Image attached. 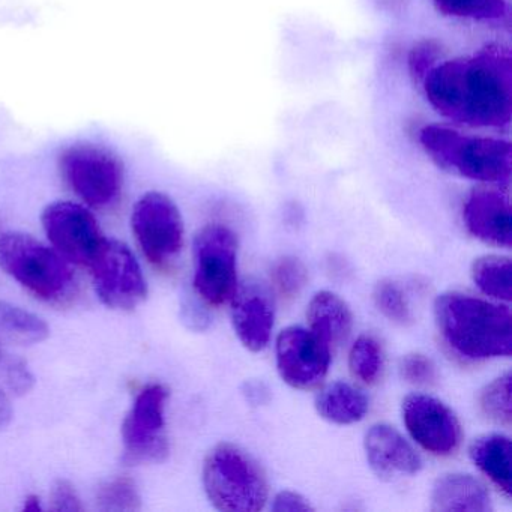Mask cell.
<instances>
[{"instance_id":"obj_1","label":"cell","mask_w":512,"mask_h":512,"mask_svg":"<svg viewBox=\"0 0 512 512\" xmlns=\"http://www.w3.org/2000/svg\"><path fill=\"white\" fill-rule=\"evenodd\" d=\"M428 103L446 119L476 128L505 127L512 115V61L488 49L443 62L422 79Z\"/></svg>"},{"instance_id":"obj_2","label":"cell","mask_w":512,"mask_h":512,"mask_svg":"<svg viewBox=\"0 0 512 512\" xmlns=\"http://www.w3.org/2000/svg\"><path fill=\"white\" fill-rule=\"evenodd\" d=\"M434 319L443 341L470 361L511 355V310L464 293H443L434 304Z\"/></svg>"},{"instance_id":"obj_3","label":"cell","mask_w":512,"mask_h":512,"mask_svg":"<svg viewBox=\"0 0 512 512\" xmlns=\"http://www.w3.org/2000/svg\"><path fill=\"white\" fill-rule=\"evenodd\" d=\"M419 142L431 160L449 172L472 181L508 184L511 143L490 137H470L448 127L428 125Z\"/></svg>"},{"instance_id":"obj_4","label":"cell","mask_w":512,"mask_h":512,"mask_svg":"<svg viewBox=\"0 0 512 512\" xmlns=\"http://www.w3.org/2000/svg\"><path fill=\"white\" fill-rule=\"evenodd\" d=\"M203 487L214 508L226 512L262 511L269 497L262 466L233 443H218L208 452Z\"/></svg>"},{"instance_id":"obj_5","label":"cell","mask_w":512,"mask_h":512,"mask_svg":"<svg viewBox=\"0 0 512 512\" xmlns=\"http://www.w3.org/2000/svg\"><path fill=\"white\" fill-rule=\"evenodd\" d=\"M0 269L52 304L67 302L76 292V277L67 259L23 233L0 235Z\"/></svg>"},{"instance_id":"obj_6","label":"cell","mask_w":512,"mask_h":512,"mask_svg":"<svg viewBox=\"0 0 512 512\" xmlns=\"http://www.w3.org/2000/svg\"><path fill=\"white\" fill-rule=\"evenodd\" d=\"M238 239L229 227L209 224L194 241V289L212 307L232 299L238 289L236 277Z\"/></svg>"},{"instance_id":"obj_7","label":"cell","mask_w":512,"mask_h":512,"mask_svg":"<svg viewBox=\"0 0 512 512\" xmlns=\"http://www.w3.org/2000/svg\"><path fill=\"white\" fill-rule=\"evenodd\" d=\"M131 229L152 266L161 271L172 268L184 247V221L169 196L152 191L140 197L131 214Z\"/></svg>"},{"instance_id":"obj_8","label":"cell","mask_w":512,"mask_h":512,"mask_svg":"<svg viewBox=\"0 0 512 512\" xmlns=\"http://www.w3.org/2000/svg\"><path fill=\"white\" fill-rule=\"evenodd\" d=\"M59 169L68 187L89 206L106 208L121 193L124 170L118 157L101 146L77 143L62 152Z\"/></svg>"},{"instance_id":"obj_9","label":"cell","mask_w":512,"mask_h":512,"mask_svg":"<svg viewBox=\"0 0 512 512\" xmlns=\"http://www.w3.org/2000/svg\"><path fill=\"white\" fill-rule=\"evenodd\" d=\"M169 391L160 383L145 386L136 395L122 425L125 458L130 463H160L169 454L166 403Z\"/></svg>"},{"instance_id":"obj_10","label":"cell","mask_w":512,"mask_h":512,"mask_svg":"<svg viewBox=\"0 0 512 512\" xmlns=\"http://www.w3.org/2000/svg\"><path fill=\"white\" fill-rule=\"evenodd\" d=\"M41 221L58 253L88 269L107 242L94 215L77 203H52L44 209Z\"/></svg>"},{"instance_id":"obj_11","label":"cell","mask_w":512,"mask_h":512,"mask_svg":"<svg viewBox=\"0 0 512 512\" xmlns=\"http://www.w3.org/2000/svg\"><path fill=\"white\" fill-rule=\"evenodd\" d=\"M95 292L112 310H134L148 296L145 275L127 245L107 239L91 268Z\"/></svg>"},{"instance_id":"obj_12","label":"cell","mask_w":512,"mask_h":512,"mask_svg":"<svg viewBox=\"0 0 512 512\" xmlns=\"http://www.w3.org/2000/svg\"><path fill=\"white\" fill-rule=\"evenodd\" d=\"M277 368L281 379L295 389L319 388L331 365L332 352L310 329L290 326L277 337Z\"/></svg>"},{"instance_id":"obj_13","label":"cell","mask_w":512,"mask_h":512,"mask_svg":"<svg viewBox=\"0 0 512 512\" xmlns=\"http://www.w3.org/2000/svg\"><path fill=\"white\" fill-rule=\"evenodd\" d=\"M403 422L412 439L436 457H448L461 443V424L443 401L425 394H410L401 406Z\"/></svg>"},{"instance_id":"obj_14","label":"cell","mask_w":512,"mask_h":512,"mask_svg":"<svg viewBox=\"0 0 512 512\" xmlns=\"http://www.w3.org/2000/svg\"><path fill=\"white\" fill-rule=\"evenodd\" d=\"M274 304L265 287L247 283L232 296V323L245 349L262 352L274 329Z\"/></svg>"},{"instance_id":"obj_15","label":"cell","mask_w":512,"mask_h":512,"mask_svg":"<svg viewBox=\"0 0 512 512\" xmlns=\"http://www.w3.org/2000/svg\"><path fill=\"white\" fill-rule=\"evenodd\" d=\"M463 218L470 235L479 241L494 247H511V205L505 194L491 188H476L464 203Z\"/></svg>"},{"instance_id":"obj_16","label":"cell","mask_w":512,"mask_h":512,"mask_svg":"<svg viewBox=\"0 0 512 512\" xmlns=\"http://www.w3.org/2000/svg\"><path fill=\"white\" fill-rule=\"evenodd\" d=\"M365 455L371 470L380 479L412 476L421 470L422 460L400 431L391 425L376 424L364 439Z\"/></svg>"},{"instance_id":"obj_17","label":"cell","mask_w":512,"mask_h":512,"mask_svg":"<svg viewBox=\"0 0 512 512\" xmlns=\"http://www.w3.org/2000/svg\"><path fill=\"white\" fill-rule=\"evenodd\" d=\"M431 509L437 512H488L493 509L485 485L472 475L440 476L431 491Z\"/></svg>"},{"instance_id":"obj_18","label":"cell","mask_w":512,"mask_h":512,"mask_svg":"<svg viewBox=\"0 0 512 512\" xmlns=\"http://www.w3.org/2000/svg\"><path fill=\"white\" fill-rule=\"evenodd\" d=\"M310 331L316 334L334 352L349 338L353 328V314L349 305L335 295L322 290L310 301L307 310Z\"/></svg>"},{"instance_id":"obj_19","label":"cell","mask_w":512,"mask_h":512,"mask_svg":"<svg viewBox=\"0 0 512 512\" xmlns=\"http://www.w3.org/2000/svg\"><path fill=\"white\" fill-rule=\"evenodd\" d=\"M473 464L505 494L511 497V442L503 434L476 437L469 448Z\"/></svg>"},{"instance_id":"obj_20","label":"cell","mask_w":512,"mask_h":512,"mask_svg":"<svg viewBox=\"0 0 512 512\" xmlns=\"http://www.w3.org/2000/svg\"><path fill=\"white\" fill-rule=\"evenodd\" d=\"M316 410L332 424H355L367 415L368 398L349 383L335 382L317 394Z\"/></svg>"},{"instance_id":"obj_21","label":"cell","mask_w":512,"mask_h":512,"mask_svg":"<svg viewBox=\"0 0 512 512\" xmlns=\"http://www.w3.org/2000/svg\"><path fill=\"white\" fill-rule=\"evenodd\" d=\"M0 335L11 343L32 346L47 340L50 328L37 314L8 302H0Z\"/></svg>"},{"instance_id":"obj_22","label":"cell","mask_w":512,"mask_h":512,"mask_svg":"<svg viewBox=\"0 0 512 512\" xmlns=\"http://www.w3.org/2000/svg\"><path fill=\"white\" fill-rule=\"evenodd\" d=\"M472 280L484 295L511 301L512 268L508 257H479L472 265Z\"/></svg>"},{"instance_id":"obj_23","label":"cell","mask_w":512,"mask_h":512,"mask_svg":"<svg viewBox=\"0 0 512 512\" xmlns=\"http://www.w3.org/2000/svg\"><path fill=\"white\" fill-rule=\"evenodd\" d=\"M385 356L379 341L373 335H361L349 353L352 376L364 385H374L382 376Z\"/></svg>"},{"instance_id":"obj_24","label":"cell","mask_w":512,"mask_h":512,"mask_svg":"<svg viewBox=\"0 0 512 512\" xmlns=\"http://www.w3.org/2000/svg\"><path fill=\"white\" fill-rule=\"evenodd\" d=\"M479 409L494 424L511 425V373H505L488 383L478 397Z\"/></svg>"},{"instance_id":"obj_25","label":"cell","mask_w":512,"mask_h":512,"mask_svg":"<svg viewBox=\"0 0 512 512\" xmlns=\"http://www.w3.org/2000/svg\"><path fill=\"white\" fill-rule=\"evenodd\" d=\"M97 505L100 511L106 512L139 511L142 508V497L133 479L118 476L101 485L97 494Z\"/></svg>"},{"instance_id":"obj_26","label":"cell","mask_w":512,"mask_h":512,"mask_svg":"<svg viewBox=\"0 0 512 512\" xmlns=\"http://www.w3.org/2000/svg\"><path fill=\"white\" fill-rule=\"evenodd\" d=\"M445 16L460 19L497 20L506 14V0H433Z\"/></svg>"},{"instance_id":"obj_27","label":"cell","mask_w":512,"mask_h":512,"mask_svg":"<svg viewBox=\"0 0 512 512\" xmlns=\"http://www.w3.org/2000/svg\"><path fill=\"white\" fill-rule=\"evenodd\" d=\"M272 286L284 301L298 298L308 281L304 263L296 257H283L275 262L271 272Z\"/></svg>"},{"instance_id":"obj_28","label":"cell","mask_w":512,"mask_h":512,"mask_svg":"<svg viewBox=\"0 0 512 512\" xmlns=\"http://www.w3.org/2000/svg\"><path fill=\"white\" fill-rule=\"evenodd\" d=\"M374 304L377 310L397 325L412 322V311L403 289L395 281L382 280L374 287Z\"/></svg>"},{"instance_id":"obj_29","label":"cell","mask_w":512,"mask_h":512,"mask_svg":"<svg viewBox=\"0 0 512 512\" xmlns=\"http://www.w3.org/2000/svg\"><path fill=\"white\" fill-rule=\"evenodd\" d=\"M401 376L412 385L428 386L436 380L433 361L422 353H410L401 359Z\"/></svg>"},{"instance_id":"obj_30","label":"cell","mask_w":512,"mask_h":512,"mask_svg":"<svg viewBox=\"0 0 512 512\" xmlns=\"http://www.w3.org/2000/svg\"><path fill=\"white\" fill-rule=\"evenodd\" d=\"M439 58L440 47L434 41H422L418 46L413 47L412 52H410V73L418 80L424 79L428 71L436 67Z\"/></svg>"},{"instance_id":"obj_31","label":"cell","mask_w":512,"mask_h":512,"mask_svg":"<svg viewBox=\"0 0 512 512\" xmlns=\"http://www.w3.org/2000/svg\"><path fill=\"white\" fill-rule=\"evenodd\" d=\"M50 502H52L50 508H52L53 511H83L82 500H80L76 487H74L70 481H65V479H59V481L53 485L52 494H50Z\"/></svg>"},{"instance_id":"obj_32","label":"cell","mask_w":512,"mask_h":512,"mask_svg":"<svg viewBox=\"0 0 512 512\" xmlns=\"http://www.w3.org/2000/svg\"><path fill=\"white\" fill-rule=\"evenodd\" d=\"M7 383L11 391L23 395L34 388L35 379L25 362L13 361L7 365Z\"/></svg>"},{"instance_id":"obj_33","label":"cell","mask_w":512,"mask_h":512,"mask_svg":"<svg viewBox=\"0 0 512 512\" xmlns=\"http://www.w3.org/2000/svg\"><path fill=\"white\" fill-rule=\"evenodd\" d=\"M272 511L275 512H307L314 511L311 503L295 491H281L275 496L272 503Z\"/></svg>"},{"instance_id":"obj_34","label":"cell","mask_w":512,"mask_h":512,"mask_svg":"<svg viewBox=\"0 0 512 512\" xmlns=\"http://www.w3.org/2000/svg\"><path fill=\"white\" fill-rule=\"evenodd\" d=\"M11 418H13V407H11L7 395L0 391V428L7 427Z\"/></svg>"},{"instance_id":"obj_35","label":"cell","mask_w":512,"mask_h":512,"mask_svg":"<svg viewBox=\"0 0 512 512\" xmlns=\"http://www.w3.org/2000/svg\"><path fill=\"white\" fill-rule=\"evenodd\" d=\"M25 509H28V511H38V509H41L40 497H28L25 502Z\"/></svg>"}]
</instances>
